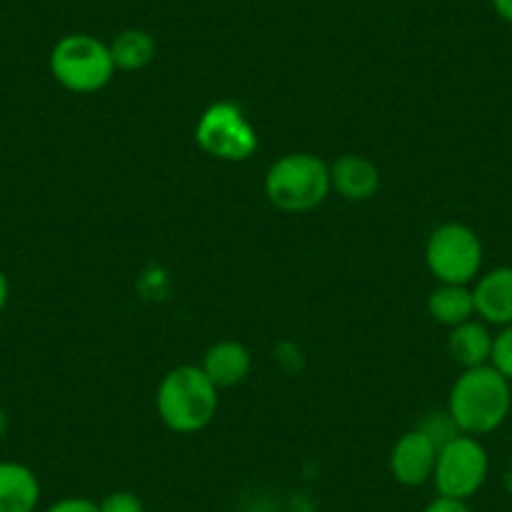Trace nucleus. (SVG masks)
Returning <instances> with one entry per match:
<instances>
[{
	"instance_id": "obj_19",
	"label": "nucleus",
	"mask_w": 512,
	"mask_h": 512,
	"mask_svg": "<svg viewBox=\"0 0 512 512\" xmlns=\"http://www.w3.org/2000/svg\"><path fill=\"white\" fill-rule=\"evenodd\" d=\"M46 512H101V507L88 497H63V500L48 505Z\"/></svg>"
},
{
	"instance_id": "obj_21",
	"label": "nucleus",
	"mask_w": 512,
	"mask_h": 512,
	"mask_svg": "<svg viewBox=\"0 0 512 512\" xmlns=\"http://www.w3.org/2000/svg\"><path fill=\"white\" fill-rule=\"evenodd\" d=\"M492 11L497 13L500 21H505L507 26H512V0H490Z\"/></svg>"
},
{
	"instance_id": "obj_15",
	"label": "nucleus",
	"mask_w": 512,
	"mask_h": 512,
	"mask_svg": "<svg viewBox=\"0 0 512 512\" xmlns=\"http://www.w3.org/2000/svg\"><path fill=\"white\" fill-rule=\"evenodd\" d=\"M111 58L116 71L134 73L141 68L149 66L156 56V41L149 31L144 28H126V31L118 33L111 43Z\"/></svg>"
},
{
	"instance_id": "obj_3",
	"label": "nucleus",
	"mask_w": 512,
	"mask_h": 512,
	"mask_svg": "<svg viewBox=\"0 0 512 512\" xmlns=\"http://www.w3.org/2000/svg\"><path fill=\"white\" fill-rule=\"evenodd\" d=\"M332 191L329 164L314 154H287L274 161L264 176L269 204L284 214H307L322 206Z\"/></svg>"
},
{
	"instance_id": "obj_4",
	"label": "nucleus",
	"mask_w": 512,
	"mask_h": 512,
	"mask_svg": "<svg viewBox=\"0 0 512 512\" xmlns=\"http://www.w3.org/2000/svg\"><path fill=\"white\" fill-rule=\"evenodd\" d=\"M53 78L71 93H96L111 83V48L91 33H71L53 46L48 58Z\"/></svg>"
},
{
	"instance_id": "obj_23",
	"label": "nucleus",
	"mask_w": 512,
	"mask_h": 512,
	"mask_svg": "<svg viewBox=\"0 0 512 512\" xmlns=\"http://www.w3.org/2000/svg\"><path fill=\"white\" fill-rule=\"evenodd\" d=\"M8 427V417H6V410L0 407V437H3V432H6Z\"/></svg>"
},
{
	"instance_id": "obj_2",
	"label": "nucleus",
	"mask_w": 512,
	"mask_h": 512,
	"mask_svg": "<svg viewBox=\"0 0 512 512\" xmlns=\"http://www.w3.org/2000/svg\"><path fill=\"white\" fill-rule=\"evenodd\" d=\"M156 410L171 432L194 435L219 412V390L196 364H181L164 374L156 390Z\"/></svg>"
},
{
	"instance_id": "obj_13",
	"label": "nucleus",
	"mask_w": 512,
	"mask_h": 512,
	"mask_svg": "<svg viewBox=\"0 0 512 512\" xmlns=\"http://www.w3.org/2000/svg\"><path fill=\"white\" fill-rule=\"evenodd\" d=\"M492 337H495V334H490L485 322L470 319V322H462L450 329L447 352H450V357L455 359L462 369L482 367V364H490Z\"/></svg>"
},
{
	"instance_id": "obj_10",
	"label": "nucleus",
	"mask_w": 512,
	"mask_h": 512,
	"mask_svg": "<svg viewBox=\"0 0 512 512\" xmlns=\"http://www.w3.org/2000/svg\"><path fill=\"white\" fill-rule=\"evenodd\" d=\"M329 179H332V191H337L342 199L354 201H369L372 196H377L379 184H382V176L374 161H369L367 156L357 154H344L329 166Z\"/></svg>"
},
{
	"instance_id": "obj_1",
	"label": "nucleus",
	"mask_w": 512,
	"mask_h": 512,
	"mask_svg": "<svg viewBox=\"0 0 512 512\" xmlns=\"http://www.w3.org/2000/svg\"><path fill=\"white\" fill-rule=\"evenodd\" d=\"M512 410V384L492 364L462 369L447 395V412L462 435H490Z\"/></svg>"
},
{
	"instance_id": "obj_20",
	"label": "nucleus",
	"mask_w": 512,
	"mask_h": 512,
	"mask_svg": "<svg viewBox=\"0 0 512 512\" xmlns=\"http://www.w3.org/2000/svg\"><path fill=\"white\" fill-rule=\"evenodd\" d=\"M425 512H472V507L467 505V500H457V497H445L437 495L430 505L425 507Z\"/></svg>"
},
{
	"instance_id": "obj_14",
	"label": "nucleus",
	"mask_w": 512,
	"mask_h": 512,
	"mask_svg": "<svg viewBox=\"0 0 512 512\" xmlns=\"http://www.w3.org/2000/svg\"><path fill=\"white\" fill-rule=\"evenodd\" d=\"M427 312L437 324L457 327L462 322L475 319V299L467 284H440L427 297Z\"/></svg>"
},
{
	"instance_id": "obj_8",
	"label": "nucleus",
	"mask_w": 512,
	"mask_h": 512,
	"mask_svg": "<svg viewBox=\"0 0 512 512\" xmlns=\"http://www.w3.org/2000/svg\"><path fill=\"white\" fill-rule=\"evenodd\" d=\"M440 447L422 430H410L395 442L390 452V472L400 485L420 487L432 480Z\"/></svg>"
},
{
	"instance_id": "obj_11",
	"label": "nucleus",
	"mask_w": 512,
	"mask_h": 512,
	"mask_svg": "<svg viewBox=\"0 0 512 512\" xmlns=\"http://www.w3.org/2000/svg\"><path fill=\"white\" fill-rule=\"evenodd\" d=\"M201 369L216 384V390H229V387H236L249 377L251 354L241 342L224 339V342H216L206 349Z\"/></svg>"
},
{
	"instance_id": "obj_18",
	"label": "nucleus",
	"mask_w": 512,
	"mask_h": 512,
	"mask_svg": "<svg viewBox=\"0 0 512 512\" xmlns=\"http://www.w3.org/2000/svg\"><path fill=\"white\" fill-rule=\"evenodd\" d=\"M101 512H144V502L139 495L128 490H116L98 502Z\"/></svg>"
},
{
	"instance_id": "obj_6",
	"label": "nucleus",
	"mask_w": 512,
	"mask_h": 512,
	"mask_svg": "<svg viewBox=\"0 0 512 512\" xmlns=\"http://www.w3.org/2000/svg\"><path fill=\"white\" fill-rule=\"evenodd\" d=\"M194 139L204 154L219 161H246L259 149V136L236 103H211L199 116Z\"/></svg>"
},
{
	"instance_id": "obj_5",
	"label": "nucleus",
	"mask_w": 512,
	"mask_h": 512,
	"mask_svg": "<svg viewBox=\"0 0 512 512\" xmlns=\"http://www.w3.org/2000/svg\"><path fill=\"white\" fill-rule=\"evenodd\" d=\"M485 249L475 229L460 221L440 224L425 246V262L440 284H467L470 287L482 272Z\"/></svg>"
},
{
	"instance_id": "obj_7",
	"label": "nucleus",
	"mask_w": 512,
	"mask_h": 512,
	"mask_svg": "<svg viewBox=\"0 0 512 512\" xmlns=\"http://www.w3.org/2000/svg\"><path fill=\"white\" fill-rule=\"evenodd\" d=\"M487 475H490V457L485 445L472 435H457L437 452L432 482L437 495L467 500L485 487Z\"/></svg>"
},
{
	"instance_id": "obj_22",
	"label": "nucleus",
	"mask_w": 512,
	"mask_h": 512,
	"mask_svg": "<svg viewBox=\"0 0 512 512\" xmlns=\"http://www.w3.org/2000/svg\"><path fill=\"white\" fill-rule=\"evenodd\" d=\"M8 292H11V289H8V277L3 272H0V312H3V309H6V304H8Z\"/></svg>"
},
{
	"instance_id": "obj_9",
	"label": "nucleus",
	"mask_w": 512,
	"mask_h": 512,
	"mask_svg": "<svg viewBox=\"0 0 512 512\" xmlns=\"http://www.w3.org/2000/svg\"><path fill=\"white\" fill-rule=\"evenodd\" d=\"M475 317L492 327L512 324V267H495L480 274L472 287Z\"/></svg>"
},
{
	"instance_id": "obj_12",
	"label": "nucleus",
	"mask_w": 512,
	"mask_h": 512,
	"mask_svg": "<svg viewBox=\"0 0 512 512\" xmlns=\"http://www.w3.org/2000/svg\"><path fill=\"white\" fill-rule=\"evenodd\" d=\"M41 482L23 462H0V512H36Z\"/></svg>"
},
{
	"instance_id": "obj_16",
	"label": "nucleus",
	"mask_w": 512,
	"mask_h": 512,
	"mask_svg": "<svg viewBox=\"0 0 512 512\" xmlns=\"http://www.w3.org/2000/svg\"><path fill=\"white\" fill-rule=\"evenodd\" d=\"M417 430L425 432L427 437H430L432 442H435L437 447L447 445L450 440H455L457 435H462L460 430H457L455 420L450 417V412H432V415H427V420H422V425H417Z\"/></svg>"
},
{
	"instance_id": "obj_17",
	"label": "nucleus",
	"mask_w": 512,
	"mask_h": 512,
	"mask_svg": "<svg viewBox=\"0 0 512 512\" xmlns=\"http://www.w3.org/2000/svg\"><path fill=\"white\" fill-rule=\"evenodd\" d=\"M490 364L512 384V324L500 327V332L492 337Z\"/></svg>"
}]
</instances>
